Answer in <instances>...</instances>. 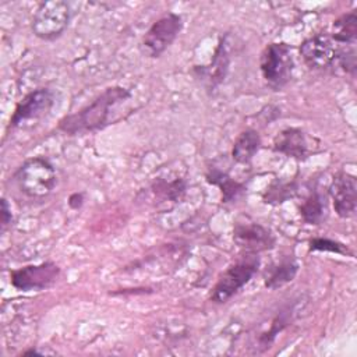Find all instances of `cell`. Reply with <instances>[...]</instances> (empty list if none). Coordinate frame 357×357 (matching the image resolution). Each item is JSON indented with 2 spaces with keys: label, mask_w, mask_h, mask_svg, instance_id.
I'll return each mask as SVG.
<instances>
[{
  "label": "cell",
  "mask_w": 357,
  "mask_h": 357,
  "mask_svg": "<svg viewBox=\"0 0 357 357\" xmlns=\"http://www.w3.org/2000/svg\"><path fill=\"white\" fill-rule=\"evenodd\" d=\"M131 96V92L123 86H109L81 110L63 117L59 128L70 135L102 130L114 121L113 110Z\"/></svg>",
  "instance_id": "obj_1"
},
{
  "label": "cell",
  "mask_w": 357,
  "mask_h": 357,
  "mask_svg": "<svg viewBox=\"0 0 357 357\" xmlns=\"http://www.w3.org/2000/svg\"><path fill=\"white\" fill-rule=\"evenodd\" d=\"M18 190L29 198H45L56 187L54 166L42 156L26 159L13 176Z\"/></svg>",
  "instance_id": "obj_2"
},
{
  "label": "cell",
  "mask_w": 357,
  "mask_h": 357,
  "mask_svg": "<svg viewBox=\"0 0 357 357\" xmlns=\"http://www.w3.org/2000/svg\"><path fill=\"white\" fill-rule=\"evenodd\" d=\"M259 68L266 85L273 91H280L291 79L294 60L286 43H269L261 53Z\"/></svg>",
  "instance_id": "obj_3"
},
{
  "label": "cell",
  "mask_w": 357,
  "mask_h": 357,
  "mask_svg": "<svg viewBox=\"0 0 357 357\" xmlns=\"http://www.w3.org/2000/svg\"><path fill=\"white\" fill-rule=\"evenodd\" d=\"M71 18L70 4L63 0H49L38 6L32 18V32L43 40H54L67 29Z\"/></svg>",
  "instance_id": "obj_4"
},
{
  "label": "cell",
  "mask_w": 357,
  "mask_h": 357,
  "mask_svg": "<svg viewBox=\"0 0 357 357\" xmlns=\"http://www.w3.org/2000/svg\"><path fill=\"white\" fill-rule=\"evenodd\" d=\"M259 259L258 257H255V254H250L229 266L220 275L215 287L212 289L211 300L218 304L230 300L243 286H245L251 280V278L257 273Z\"/></svg>",
  "instance_id": "obj_5"
},
{
  "label": "cell",
  "mask_w": 357,
  "mask_h": 357,
  "mask_svg": "<svg viewBox=\"0 0 357 357\" xmlns=\"http://www.w3.org/2000/svg\"><path fill=\"white\" fill-rule=\"evenodd\" d=\"M183 28V18L176 13H167L156 20L142 38V47L145 53L156 59L176 40Z\"/></svg>",
  "instance_id": "obj_6"
},
{
  "label": "cell",
  "mask_w": 357,
  "mask_h": 357,
  "mask_svg": "<svg viewBox=\"0 0 357 357\" xmlns=\"http://www.w3.org/2000/svg\"><path fill=\"white\" fill-rule=\"evenodd\" d=\"M54 92L49 88H38L26 93L15 106L10 119V127H22L26 123L38 121L52 110Z\"/></svg>",
  "instance_id": "obj_7"
},
{
  "label": "cell",
  "mask_w": 357,
  "mask_h": 357,
  "mask_svg": "<svg viewBox=\"0 0 357 357\" xmlns=\"http://www.w3.org/2000/svg\"><path fill=\"white\" fill-rule=\"evenodd\" d=\"M60 275V268L54 262L26 265L10 272L11 284L21 291L43 290L52 286Z\"/></svg>",
  "instance_id": "obj_8"
},
{
  "label": "cell",
  "mask_w": 357,
  "mask_h": 357,
  "mask_svg": "<svg viewBox=\"0 0 357 357\" xmlns=\"http://www.w3.org/2000/svg\"><path fill=\"white\" fill-rule=\"evenodd\" d=\"M300 54L310 68L326 70L336 64L337 49L329 36L319 33L305 39L301 43Z\"/></svg>",
  "instance_id": "obj_9"
},
{
  "label": "cell",
  "mask_w": 357,
  "mask_h": 357,
  "mask_svg": "<svg viewBox=\"0 0 357 357\" xmlns=\"http://www.w3.org/2000/svg\"><path fill=\"white\" fill-rule=\"evenodd\" d=\"M329 195L333 204V209L340 218L346 219L353 216L357 206L356 177L344 172L333 176L329 185Z\"/></svg>",
  "instance_id": "obj_10"
},
{
  "label": "cell",
  "mask_w": 357,
  "mask_h": 357,
  "mask_svg": "<svg viewBox=\"0 0 357 357\" xmlns=\"http://www.w3.org/2000/svg\"><path fill=\"white\" fill-rule=\"evenodd\" d=\"M233 238L248 254L266 251L275 245V237L271 230L258 223H237Z\"/></svg>",
  "instance_id": "obj_11"
},
{
  "label": "cell",
  "mask_w": 357,
  "mask_h": 357,
  "mask_svg": "<svg viewBox=\"0 0 357 357\" xmlns=\"http://www.w3.org/2000/svg\"><path fill=\"white\" fill-rule=\"evenodd\" d=\"M273 149L294 159H305L310 153L308 139L301 128H284L273 138Z\"/></svg>",
  "instance_id": "obj_12"
},
{
  "label": "cell",
  "mask_w": 357,
  "mask_h": 357,
  "mask_svg": "<svg viewBox=\"0 0 357 357\" xmlns=\"http://www.w3.org/2000/svg\"><path fill=\"white\" fill-rule=\"evenodd\" d=\"M226 38L227 36L220 39V42L216 47L215 56L212 59V63L209 66H202L201 68H197L199 71V77L208 81L209 88H215L226 77V73H227V68H229V60H230L229 59V52H227Z\"/></svg>",
  "instance_id": "obj_13"
},
{
  "label": "cell",
  "mask_w": 357,
  "mask_h": 357,
  "mask_svg": "<svg viewBox=\"0 0 357 357\" xmlns=\"http://www.w3.org/2000/svg\"><path fill=\"white\" fill-rule=\"evenodd\" d=\"M261 148V137L255 130H244L238 134L233 144L231 158L237 163H248Z\"/></svg>",
  "instance_id": "obj_14"
},
{
  "label": "cell",
  "mask_w": 357,
  "mask_h": 357,
  "mask_svg": "<svg viewBox=\"0 0 357 357\" xmlns=\"http://www.w3.org/2000/svg\"><path fill=\"white\" fill-rule=\"evenodd\" d=\"M298 271V264L293 258L282 259L279 264L271 266L265 275V286L268 289H279L291 282Z\"/></svg>",
  "instance_id": "obj_15"
},
{
  "label": "cell",
  "mask_w": 357,
  "mask_h": 357,
  "mask_svg": "<svg viewBox=\"0 0 357 357\" xmlns=\"http://www.w3.org/2000/svg\"><path fill=\"white\" fill-rule=\"evenodd\" d=\"M206 180L208 183L218 185L220 188L223 202H231L237 199L245 190L241 183L231 178L226 172L218 169H211L206 174Z\"/></svg>",
  "instance_id": "obj_16"
},
{
  "label": "cell",
  "mask_w": 357,
  "mask_h": 357,
  "mask_svg": "<svg viewBox=\"0 0 357 357\" xmlns=\"http://www.w3.org/2000/svg\"><path fill=\"white\" fill-rule=\"evenodd\" d=\"M152 192L153 195L160 201V202H172V204H177L180 202L184 195H185V181L180 177L174 178V180H163L159 178L152 184Z\"/></svg>",
  "instance_id": "obj_17"
},
{
  "label": "cell",
  "mask_w": 357,
  "mask_h": 357,
  "mask_svg": "<svg viewBox=\"0 0 357 357\" xmlns=\"http://www.w3.org/2000/svg\"><path fill=\"white\" fill-rule=\"evenodd\" d=\"M331 36L335 42L353 45L357 36V15L354 11L340 15L332 24Z\"/></svg>",
  "instance_id": "obj_18"
},
{
  "label": "cell",
  "mask_w": 357,
  "mask_h": 357,
  "mask_svg": "<svg viewBox=\"0 0 357 357\" xmlns=\"http://www.w3.org/2000/svg\"><path fill=\"white\" fill-rule=\"evenodd\" d=\"M324 212H325V204L322 201V197L317 190H314L301 204L300 215L305 223L318 225L324 219Z\"/></svg>",
  "instance_id": "obj_19"
},
{
  "label": "cell",
  "mask_w": 357,
  "mask_h": 357,
  "mask_svg": "<svg viewBox=\"0 0 357 357\" xmlns=\"http://www.w3.org/2000/svg\"><path fill=\"white\" fill-rule=\"evenodd\" d=\"M294 191H296V187L293 183L275 181L266 188L264 194V201L266 204H280L287 198L293 197Z\"/></svg>",
  "instance_id": "obj_20"
},
{
  "label": "cell",
  "mask_w": 357,
  "mask_h": 357,
  "mask_svg": "<svg viewBox=\"0 0 357 357\" xmlns=\"http://www.w3.org/2000/svg\"><path fill=\"white\" fill-rule=\"evenodd\" d=\"M289 321H290V315H289L287 311H282V312H279V314L273 318L269 331L264 332V333L259 336V340H258V342H259L261 350H265V349L269 347V344L275 340L276 335H279V332L283 331V328L289 324Z\"/></svg>",
  "instance_id": "obj_21"
},
{
  "label": "cell",
  "mask_w": 357,
  "mask_h": 357,
  "mask_svg": "<svg viewBox=\"0 0 357 357\" xmlns=\"http://www.w3.org/2000/svg\"><path fill=\"white\" fill-rule=\"evenodd\" d=\"M310 248L312 251H331V252H336V254H350V251L347 250L346 245H343L342 243L329 240V238H312L310 241Z\"/></svg>",
  "instance_id": "obj_22"
},
{
  "label": "cell",
  "mask_w": 357,
  "mask_h": 357,
  "mask_svg": "<svg viewBox=\"0 0 357 357\" xmlns=\"http://www.w3.org/2000/svg\"><path fill=\"white\" fill-rule=\"evenodd\" d=\"M13 220V215H11V209L7 204V199L3 198L1 199V230H4Z\"/></svg>",
  "instance_id": "obj_23"
},
{
  "label": "cell",
  "mask_w": 357,
  "mask_h": 357,
  "mask_svg": "<svg viewBox=\"0 0 357 357\" xmlns=\"http://www.w3.org/2000/svg\"><path fill=\"white\" fill-rule=\"evenodd\" d=\"M84 204V194L82 192H74L68 198V205L73 209H79Z\"/></svg>",
  "instance_id": "obj_24"
},
{
  "label": "cell",
  "mask_w": 357,
  "mask_h": 357,
  "mask_svg": "<svg viewBox=\"0 0 357 357\" xmlns=\"http://www.w3.org/2000/svg\"><path fill=\"white\" fill-rule=\"evenodd\" d=\"M31 354H43V353H42V351H38L36 349H29V350H26V351L22 353V356H31Z\"/></svg>",
  "instance_id": "obj_25"
}]
</instances>
